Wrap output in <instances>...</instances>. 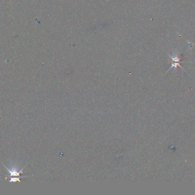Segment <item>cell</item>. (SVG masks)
I'll return each instance as SVG.
<instances>
[{
	"label": "cell",
	"instance_id": "cell-1",
	"mask_svg": "<svg viewBox=\"0 0 195 195\" xmlns=\"http://www.w3.org/2000/svg\"><path fill=\"white\" fill-rule=\"evenodd\" d=\"M3 167L8 170V172L10 174V177H12V176H14V177H16V176H19V177H20V174L22 173V171L24 169L25 167H23L22 169H21L20 171H18L16 169H15L14 168H12V170H10L9 169H8V168H7L6 167H5V165H3Z\"/></svg>",
	"mask_w": 195,
	"mask_h": 195
},
{
	"label": "cell",
	"instance_id": "cell-2",
	"mask_svg": "<svg viewBox=\"0 0 195 195\" xmlns=\"http://www.w3.org/2000/svg\"><path fill=\"white\" fill-rule=\"evenodd\" d=\"M20 177H19L17 178H15L14 177H13V178L12 177H11V178L10 180V182H17V181H19V182H21V180H20Z\"/></svg>",
	"mask_w": 195,
	"mask_h": 195
}]
</instances>
